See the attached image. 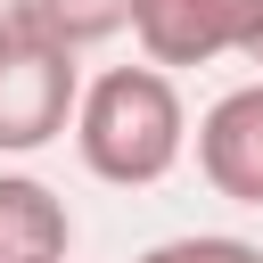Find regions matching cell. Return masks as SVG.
Listing matches in <instances>:
<instances>
[{
	"mask_svg": "<svg viewBox=\"0 0 263 263\" xmlns=\"http://www.w3.org/2000/svg\"><path fill=\"white\" fill-rule=\"evenodd\" d=\"M140 263H263V247L255 238H230V230H189V238L148 247Z\"/></svg>",
	"mask_w": 263,
	"mask_h": 263,
	"instance_id": "cell-7",
	"label": "cell"
},
{
	"mask_svg": "<svg viewBox=\"0 0 263 263\" xmlns=\"http://www.w3.org/2000/svg\"><path fill=\"white\" fill-rule=\"evenodd\" d=\"M66 247H74L66 197L33 173H0V263H66Z\"/></svg>",
	"mask_w": 263,
	"mask_h": 263,
	"instance_id": "cell-5",
	"label": "cell"
},
{
	"mask_svg": "<svg viewBox=\"0 0 263 263\" xmlns=\"http://www.w3.org/2000/svg\"><path fill=\"white\" fill-rule=\"evenodd\" d=\"M132 8H140V0H16V16H25L33 33H49L58 49H99V41H115V33L132 25Z\"/></svg>",
	"mask_w": 263,
	"mask_h": 263,
	"instance_id": "cell-6",
	"label": "cell"
},
{
	"mask_svg": "<svg viewBox=\"0 0 263 263\" xmlns=\"http://www.w3.org/2000/svg\"><path fill=\"white\" fill-rule=\"evenodd\" d=\"M132 41L156 74L173 66H214V58H255L263 41V0H140Z\"/></svg>",
	"mask_w": 263,
	"mask_h": 263,
	"instance_id": "cell-3",
	"label": "cell"
},
{
	"mask_svg": "<svg viewBox=\"0 0 263 263\" xmlns=\"http://www.w3.org/2000/svg\"><path fill=\"white\" fill-rule=\"evenodd\" d=\"M247 66H263V41H255V58H247Z\"/></svg>",
	"mask_w": 263,
	"mask_h": 263,
	"instance_id": "cell-8",
	"label": "cell"
},
{
	"mask_svg": "<svg viewBox=\"0 0 263 263\" xmlns=\"http://www.w3.org/2000/svg\"><path fill=\"white\" fill-rule=\"evenodd\" d=\"M82 107V74L74 49H58L49 33H33L16 8L0 16V156H33L58 132H74Z\"/></svg>",
	"mask_w": 263,
	"mask_h": 263,
	"instance_id": "cell-2",
	"label": "cell"
},
{
	"mask_svg": "<svg viewBox=\"0 0 263 263\" xmlns=\"http://www.w3.org/2000/svg\"><path fill=\"white\" fill-rule=\"evenodd\" d=\"M189 148V115H181V90L173 74L156 66H107L82 82V107H74V156L107 181V189H148L181 164Z\"/></svg>",
	"mask_w": 263,
	"mask_h": 263,
	"instance_id": "cell-1",
	"label": "cell"
},
{
	"mask_svg": "<svg viewBox=\"0 0 263 263\" xmlns=\"http://www.w3.org/2000/svg\"><path fill=\"white\" fill-rule=\"evenodd\" d=\"M197 173L230 205H263V82H238L197 123Z\"/></svg>",
	"mask_w": 263,
	"mask_h": 263,
	"instance_id": "cell-4",
	"label": "cell"
}]
</instances>
